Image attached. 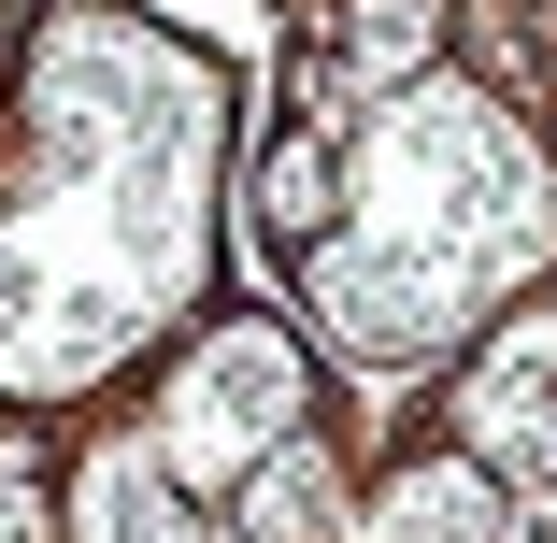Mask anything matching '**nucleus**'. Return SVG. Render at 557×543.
I'll return each instance as SVG.
<instances>
[{"instance_id":"obj_7","label":"nucleus","mask_w":557,"mask_h":543,"mask_svg":"<svg viewBox=\"0 0 557 543\" xmlns=\"http://www.w3.org/2000/svg\"><path fill=\"white\" fill-rule=\"evenodd\" d=\"M0 543H58V472L29 429H0Z\"/></svg>"},{"instance_id":"obj_6","label":"nucleus","mask_w":557,"mask_h":543,"mask_svg":"<svg viewBox=\"0 0 557 543\" xmlns=\"http://www.w3.org/2000/svg\"><path fill=\"white\" fill-rule=\"evenodd\" d=\"M429 44H443V0H344V86H414L429 72Z\"/></svg>"},{"instance_id":"obj_2","label":"nucleus","mask_w":557,"mask_h":543,"mask_svg":"<svg viewBox=\"0 0 557 543\" xmlns=\"http://www.w3.org/2000/svg\"><path fill=\"white\" fill-rule=\"evenodd\" d=\"M300 415H314V344L286 330V314H214V330H186L172 372H158L144 458L186 501H214V486H244L258 458H286Z\"/></svg>"},{"instance_id":"obj_1","label":"nucleus","mask_w":557,"mask_h":543,"mask_svg":"<svg viewBox=\"0 0 557 543\" xmlns=\"http://www.w3.org/2000/svg\"><path fill=\"white\" fill-rule=\"evenodd\" d=\"M386 230H414V258H386L372 286H329V314H344L358 344H429V330H458L486 286H515L543 258L557 200H543V158L486 100L429 86V100H386V129L344 158L329 244H386Z\"/></svg>"},{"instance_id":"obj_3","label":"nucleus","mask_w":557,"mask_h":543,"mask_svg":"<svg viewBox=\"0 0 557 543\" xmlns=\"http://www.w3.org/2000/svg\"><path fill=\"white\" fill-rule=\"evenodd\" d=\"M443 415H458V458H486L515 486H557V300L543 314H500V330L458 358Z\"/></svg>"},{"instance_id":"obj_4","label":"nucleus","mask_w":557,"mask_h":543,"mask_svg":"<svg viewBox=\"0 0 557 543\" xmlns=\"http://www.w3.org/2000/svg\"><path fill=\"white\" fill-rule=\"evenodd\" d=\"M358 543H515V486L486 458H400L372 501H358Z\"/></svg>"},{"instance_id":"obj_5","label":"nucleus","mask_w":557,"mask_h":543,"mask_svg":"<svg viewBox=\"0 0 557 543\" xmlns=\"http://www.w3.org/2000/svg\"><path fill=\"white\" fill-rule=\"evenodd\" d=\"M58 543H200V501L144 458V444H100L58 486Z\"/></svg>"}]
</instances>
